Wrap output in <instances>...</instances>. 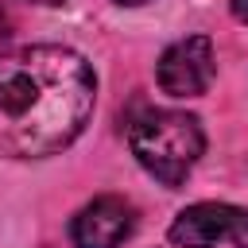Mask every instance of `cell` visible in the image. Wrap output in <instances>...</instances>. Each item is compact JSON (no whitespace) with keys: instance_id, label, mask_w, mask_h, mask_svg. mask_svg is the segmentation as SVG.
Segmentation results:
<instances>
[{"instance_id":"9c48e42d","label":"cell","mask_w":248,"mask_h":248,"mask_svg":"<svg viewBox=\"0 0 248 248\" xmlns=\"http://www.w3.org/2000/svg\"><path fill=\"white\" fill-rule=\"evenodd\" d=\"M120 4H143V0H120Z\"/></svg>"},{"instance_id":"52a82bcc","label":"cell","mask_w":248,"mask_h":248,"mask_svg":"<svg viewBox=\"0 0 248 248\" xmlns=\"http://www.w3.org/2000/svg\"><path fill=\"white\" fill-rule=\"evenodd\" d=\"M232 16H236L240 23H248V0H232Z\"/></svg>"},{"instance_id":"6da1fadb","label":"cell","mask_w":248,"mask_h":248,"mask_svg":"<svg viewBox=\"0 0 248 248\" xmlns=\"http://www.w3.org/2000/svg\"><path fill=\"white\" fill-rule=\"evenodd\" d=\"M97 81L66 46H27L0 62V155L43 159L70 147L93 116Z\"/></svg>"},{"instance_id":"277c9868","label":"cell","mask_w":248,"mask_h":248,"mask_svg":"<svg viewBox=\"0 0 248 248\" xmlns=\"http://www.w3.org/2000/svg\"><path fill=\"white\" fill-rule=\"evenodd\" d=\"M136 229V209L116 198V194H101L93 198L70 225V236L78 248H120Z\"/></svg>"},{"instance_id":"5b68a950","label":"cell","mask_w":248,"mask_h":248,"mask_svg":"<svg viewBox=\"0 0 248 248\" xmlns=\"http://www.w3.org/2000/svg\"><path fill=\"white\" fill-rule=\"evenodd\" d=\"M240 213L244 209L225 205V202H198V205H190L174 217L167 236H170L174 248H213L221 240H232Z\"/></svg>"},{"instance_id":"8992f818","label":"cell","mask_w":248,"mask_h":248,"mask_svg":"<svg viewBox=\"0 0 248 248\" xmlns=\"http://www.w3.org/2000/svg\"><path fill=\"white\" fill-rule=\"evenodd\" d=\"M232 244H236V248H248V209L240 213V225H236V232H232Z\"/></svg>"},{"instance_id":"7a4b0ae2","label":"cell","mask_w":248,"mask_h":248,"mask_svg":"<svg viewBox=\"0 0 248 248\" xmlns=\"http://www.w3.org/2000/svg\"><path fill=\"white\" fill-rule=\"evenodd\" d=\"M128 143L147 174H155L163 186H182V178L190 174V167L205 147V136L198 116L174 108H151L128 128Z\"/></svg>"},{"instance_id":"ba28073f","label":"cell","mask_w":248,"mask_h":248,"mask_svg":"<svg viewBox=\"0 0 248 248\" xmlns=\"http://www.w3.org/2000/svg\"><path fill=\"white\" fill-rule=\"evenodd\" d=\"M27 4H66V0H27Z\"/></svg>"},{"instance_id":"3957f363","label":"cell","mask_w":248,"mask_h":248,"mask_svg":"<svg viewBox=\"0 0 248 248\" xmlns=\"http://www.w3.org/2000/svg\"><path fill=\"white\" fill-rule=\"evenodd\" d=\"M213 74H217V62H213V43L205 35L178 39L174 46L163 50V58L155 66L159 89L170 97H202L209 89Z\"/></svg>"}]
</instances>
